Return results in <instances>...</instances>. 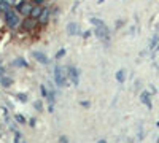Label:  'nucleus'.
I'll list each match as a JSON object with an SVG mask.
<instances>
[{"label": "nucleus", "instance_id": "obj_6", "mask_svg": "<svg viewBox=\"0 0 159 143\" xmlns=\"http://www.w3.org/2000/svg\"><path fill=\"white\" fill-rule=\"evenodd\" d=\"M50 14H51L50 10H48V8H43V11H42L40 18L37 19V21H38V24H40V26H46V24H48V21H50Z\"/></svg>", "mask_w": 159, "mask_h": 143}, {"label": "nucleus", "instance_id": "obj_27", "mask_svg": "<svg viewBox=\"0 0 159 143\" xmlns=\"http://www.w3.org/2000/svg\"><path fill=\"white\" fill-rule=\"evenodd\" d=\"M5 2H8V3H11V5H13V3H14V0H5Z\"/></svg>", "mask_w": 159, "mask_h": 143}, {"label": "nucleus", "instance_id": "obj_21", "mask_svg": "<svg viewBox=\"0 0 159 143\" xmlns=\"http://www.w3.org/2000/svg\"><path fill=\"white\" fill-rule=\"evenodd\" d=\"M34 107H35V110H38V111H42V110H43V107H42V102H38V100H37V102L34 103Z\"/></svg>", "mask_w": 159, "mask_h": 143}, {"label": "nucleus", "instance_id": "obj_13", "mask_svg": "<svg viewBox=\"0 0 159 143\" xmlns=\"http://www.w3.org/2000/svg\"><path fill=\"white\" fill-rule=\"evenodd\" d=\"M77 27H78L77 22H70V24L67 26V34H69V35H75V34H77V30H78Z\"/></svg>", "mask_w": 159, "mask_h": 143}, {"label": "nucleus", "instance_id": "obj_2", "mask_svg": "<svg viewBox=\"0 0 159 143\" xmlns=\"http://www.w3.org/2000/svg\"><path fill=\"white\" fill-rule=\"evenodd\" d=\"M32 0L29 2V0H21L19 3L16 5V11L22 14V16H30V11H32Z\"/></svg>", "mask_w": 159, "mask_h": 143}, {"label": "nucleus", "instance_id": "obj_23", "mask_svg": "<svg viewBox=\"0 0 159 143\" xmlns=\"http://www.w3.org/2000/svg\"><path fill=\"white\" fill-rule=\"evenodd\" d=\"M19 140H21V133L16 132V133H14V141H19Z\"/></svg>", "mask_w": 159, "mask_h": 143}, {"label": "nucleus", "instance_id": "obj_5", "mask_svg": "<svg viewBox=\"0 0 159 143\" xmlns=\"http://www.w3.org/2000/svg\"><path fill=\"white\" fill-rule=\"evenodd\" d=\"M21 27L24 29V30H32V29L35 27V18H32V16H26L22 21H21Z\"/></svg>", "mask_w": 159, "mask_h": 143}, {"label": "nucleus", "instance_id": "obj_14", "mask_svg": "<svg viewBox=\"0 0 159 143\" xmlns=\"http://www.w3.org/2000/svg\"><path fill=\"white\" fill-rule=\"evenodd\" d=\"M89 22H91L92 26H96V27H102V26H105V22L102 21V19H99V18H91V19H89Z\"/></svg>", "mask_w": 159, "mask_h": 143}, {"label": "nucleus", "instance_id": "obj_3", "mask_svg": "<svg viewBox=\"0 0 159 143\" xmlns=\"http://www.w3.org/2000/svg\"><path fill=\"white\" fill-rule=\"evenodd\" d=\"M54 81L58 86H61V88H64V86H67V78H65L64 75V70L61 65H56L54 67Z\"/></svg>", "mask_w": 159, "mask_h": 143}, {"label": "nucleus", "instance_id": "obj_8", "mask_svg": "<svg viewBox=\"0 0 159 143\" xmlns=\"http://www.w3.org/2000/svg\"><path fill=\"white\" fill-rule=\"evenodd\" d=\"M32 56H34L40 64H45V65H46V64H50V59L46 57V54H43V53H40V51H34V53H32Z\"/></svg>", "mask_w": 159, "mask_h": 143}, {"label": "nucleus", "instance_id": "obj_16", "mask_svg": "<svg viewBox=\"0 0 159 143\" xmlns=\"http://www.w3.org/2000/svg\"><path fill=\"white\" fill-rule=\"evenodd\" d=\"M157 43H159V34H156V35L153 37V40L149 42V50H156Z\"/></svg>", "mask_w": 159, "mask_h": 143}, {"label": "nucleus", "instance_id": "obj_19", "mask_svg": "<svg viewBox=\"0 0 159 143\" xmlns=\"http://www.w3.org/2000/svg\"><path fill=\"white\" fill-rule=\"evenodd\" d=\"M14 119H16L18 122H21V124H24V122H26V118H24V114H19V113H18L16 116H14Z\"/></svg>", "mask_w": 159, "mask_h": 143}, {"label": "nucleus", "instance_id": "obj_25", "mask_svg": "<svg viewBox=\"0 0 159 143\" xmlns=\"http://www.w3.org/2000/svg\"><path fill=\"white\" fill-rule=\"evenodd\" d=\"M32 2H34L35 5H42V3L45 2V0H32Z\"/></svg>", "mask_w": 159, "mask_h": 143}, {"label": "nucleus", "instance_id": "obj_11", "mask_svg": "<svg viewBox=\"0 0 159 143\" xmlns=\"http://www.w3.org/2000/svg\"><path fill=\"white\" fill-rule=\"evenodd\" d=\"M10 10H11V3L5 2V0H0V11L5 14L6 11H10Z\"/></svg>", "mask_w": 159, "mask_h": 143}, {"label": "nucleus", "instance_id": "obj_24", "mask_svg": "<svg viewBox=\"0 0 159 143\" xmlns=\"http://www.w3.org/2000/svg\"><path fill=\"white\" fill-rule=\"evenodd\" d=\"M81 107H85V108H89V102H88V100L81 102Z\"/></svg>", "mask_w": 159, "mask_h": 143}, {"label": "nucleus", "instance_id": "obj_10", "mask_svg": "<svg viewBox=\"0 0 159 143\" xmlns=\"http://www.w3.org/2000/svg\"><path fill=\"white\" fill-rule=\"evenodd\" d=\"M42 11H43V6H42V5H35V3H34L32 11H30V16H32V18H35V19H38V18H40V14H42Z\"/></svg>", "mask_w": 159, "mask_h": 143}, {"label": "nucleus", "instance_id": "obj_1", "mask_svg": "<svg viewBox=\"0 0 159 143\" xmlns=\"http://www.w3.org/2000/svg\"><path fill=\"white\" fill-rule=\"evenodd\" d=\"M18 11H14V10H10V11L5 13V22H6V27L10 29H18L21 26V21H19V16L16 14Z\"/></svg>", "mask_w": 159, "mask_h": 143}, {"label": "nucleus", "instance_id": "obj_18", "mask_svg": "<svg viewBox=\"0 0 159 143\" xmlns=\"http://www.w3.org/2000/svg\"><path fill=\"white\" fill-rule=\"evenodd\" d=\"M40 92H42V95H43L45 99H46V97H48V95H50V91L46 89V86H45V84H42V86H40Z\"/></svg>", "mask_w": 159, "mask_h": 143}, {"label": "nucleus", "instance_id": "obj_12", "mask_svg": "<svg viewBox=\"0 0 159 143\" xmlns=\"http://www.w3.org/2000/svg\"><path fill=\"white\" fill-rule=\"evenodd\" d=\"M115 78H116V81H118V83H123V81L126 80V70H123V69L118 70V72H116V75H115Z\"/></svg>", "mask_w": 159, "mask_h": 143}, {"label": "nucleus", "instance_id": "obj_15", "mask_svg": "<svg viewBox=\"0 0 159 143\" xmlns=\"http://www.w3.org/2000/svg\"><path fill=\"white\" fill-rule=\"evenodd\" d=\"M2 86H5V88H10V86L13 84V80L10 78V76H2Z\"/></svg>", "mask_w": 159, "mask_h": 143}, {"label": "nucleus", "instance_id": "obj_7", "mask_svg": "<svg viewBox=\"0 0 159 143\" xmlns=\"http://www.w3.org/2000/svg\"><path fill=\"white\" fill-rule=\"evenodd\" d=\"M96 35L102 40H108L110 38V34H108V29L107 26H102V27H96Z\"/></svg>", "mask_w": 159, "mask_h": 143}, {"label": "nucleus", "instance_id": "obj_17", "mask_svg": "<svg viewBox=\"0 0 159 143\" xmlns=\"http://www.w3.org/2000/svg\"><path fill=\"white\" fill-rule=\"evenodd\" d=\"M13 64H14L16 67H24V69H26V67H29V65H27V62L22 59V57H18V59H16Z\"/></svg>", "mask_w": 159, "mask_h": 143}, {"label": "nucleus", "instance_id": "obj_26", "mask_svg": "<svg viewBox=\"0 0 159 143\" xmlns=\"http://www.w3.org/2000/svg\"><path fill=\"white\" fill-rule=\"evenodd\" d=\"M59 140H61V141H64V143H65V141H67V137H64V135H62V137H61V138H59Z\"/></svg>", "mask_w": 159, "mask_h": 143}, {"label": "nucleus", "instance_id": "obj_22", "mask_svg": "<svg viewBox=\"0 0 159 143\" xmlns=\"http://www.w3.org/2000/svg\"><path fill=\"white\" fill-rule=\"evenodd\" d=\"M18 99H19L21 102H27V95L26 94H18Z\"/></svg>", "mask_w": 159, "mask_h": 143}, {"label": "nucleus", "instance_id": "obj_9", "mask_svg": "<svg viewBox=\"0 0 159 143\" xmlns=\"http://www.w3.org/2000/svg\"><path fill=\"white\" fill-rule=\"evenodd\" d=\"M140 100H142V103H145L148 108H151V107H153V103H151V97H149V92H148V91H143L142 94H140Z\"/></svg>", "mask_w": 159, "mask_h": 143}, {"label": "nucleus", "instance_id": "obj_28", "mask_svg": "<svg viewBox=\"0 0 159 143\" xmlns=\"http://www.w3.org/2000/svg\"><path fill=\"white\" fill-rule=\"evenodd\" d=\"M104 2H105V0H99V2H97V3H104Z\"/></svg>", "mask_w": 159, "mask_h": 143}, {"label": "nucleus", "instance_id": "obj_4", "mask_svg": "<svg viewBox=\"0 0 159 143\" xmlns=\"http://www.w3.org/2000/svg\"><path fill=\"white\" fill-rule=\"evenodd\" d=\"M67 73H69V78H70V81H72L75 86H78V84H80V72H78V69H77V67H75V65H69Z\"/></svg>", "mask_w": 159, "mask_h": 143}, {"label": "nucleus", "instance_id": "obj_20", "mask_svg": "<svg viewBox=\"0 0 159 143\" xmlns=\"http://www.w3.org/2000/svg\"><path fill=\"white\" fill-rule=\"evenodd\" d=\"M65 53H67V51H65L64 48H62V50H59V51H58V54H56V59H61V57H64V56H65Z\"/></svg>", "mask_w": 159, "mask_h": 143}]
</instances>
